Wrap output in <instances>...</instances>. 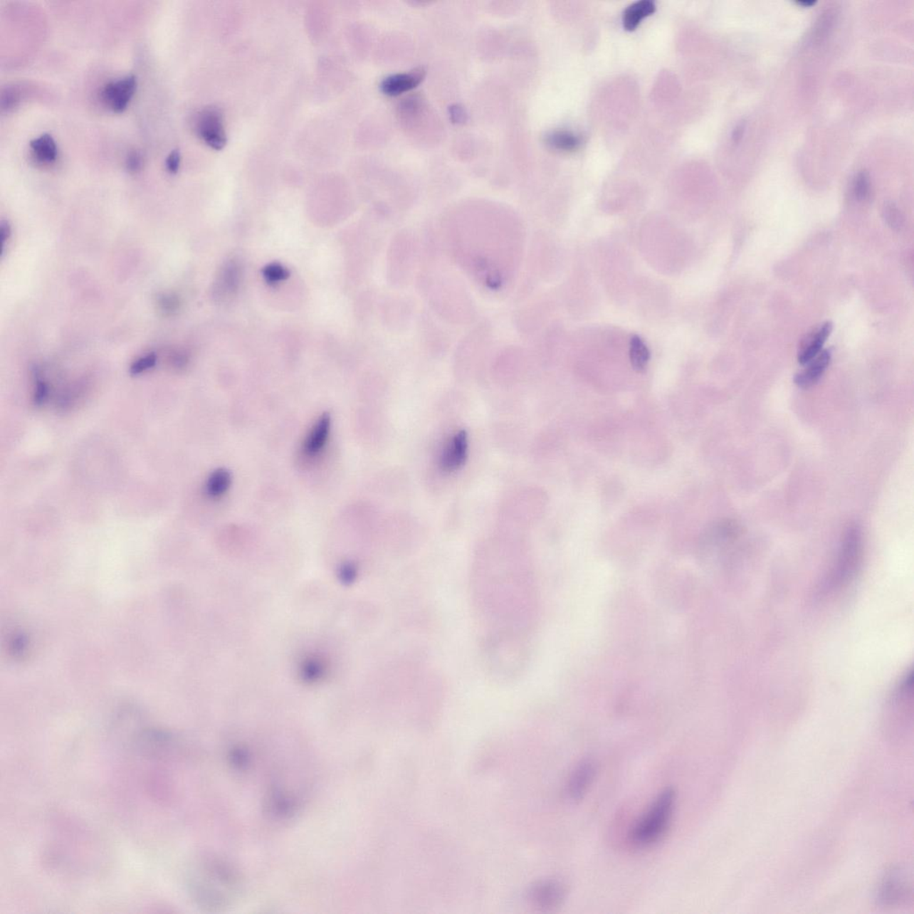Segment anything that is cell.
Returning <instances> with one entry per match:
<instances>
[{
  "label": "cell",
  "instance_id": "14",
  "mask_svg": "<svg viewBox=\"0 0 914 914\" xmlns=\"http://www.w3.org/2000/svg\"><path fill=\"white\" fill-rule=\"evenodd\" d=\"M424 77L423 70H414L409 73H396L383 79L379 88L387 96L396 97L414 89Z\"/></svg>",
  "mask_w": 914,
  "mask_h": 914
},
{
  "label": "cell",
  "instance_id": "26",
  "mask_svg": "<svg viewBox=\"0 0 914 914\" xmlns=\"http://www.w3.org/2000/svg\"><path fill=\"white\" fill-rule=\"evenodd\" d=\"M142 156L139 151H132V152L128 154L127 159H126V167H127L130 172H132V173H136V172H138L142 169Z\"/></svg>",
  "mask_w": 914,
  "mask_h": 914
},
{
  "label": "cell",
  "instance_id": "3",
  "mask_svg": "<svg viewBox=\"0 0 914 914\" xmlns=\"http://www.w3.org/2000/svg\"><path fill=\"white\" fill-rule=\"evenodd\" d=\"M676 801L673 789L667 787L663 790L631 829L632 844L639 847H648L659 842L670 827Z\"/></svg>",
  "mask_w": 914,
  "mask_h": 914
},
{
  "label": "cell",
  "instance_id": "21",
  "mask_svg": "<svg viewBox=\"0 0 914 914\" xmlns=\"http://www.w3.org/2000/svg\"><path fill=\"white\" fill-rule=\"evenodd\" d=\"M51 396V388L48 381L42 377L40 371L33 372V402L38 407L43 406L49 401Z\"/></svg>",
  "mask_w": 914,
  "mask_h": 914
},
{
  "label": "cell",
  "instance_id": "23",
  "mask_svg": "<svg viewBox=\"0 0 914 914\" xmlns=\"http://www.w3.org/2000/svg\"><path fill=\"white\" fill-rule=\"evenodd\" d=\"M157 363V357L156 354H147L146 356L140 357L139 359L133 362L130 367V374L132 375H140L147 371L151 370L156 367Z\"/></svg>",
  "mask_w": 914,
  "mask_h": 914
},
{
  "label": "cell",
  "instance_id": "19",
  "mask_svg": "<svg viewBox=\"0 0 914 914\" xmlns=\"http://www.w3.org/2000/svg\"><path fill=\"white\" fill-rule=\"evenodd\" d=\"M231 484V473L226 469L219 468L210 474L206 483V493L210 498H220L226 493Z\"/></svg>",
  "mask_w": 914,
  "mask_h": 914
},
{
  "label": "cell",
  "instance_id": "22",
  "mask_svg": "<svg viewBox=\"0 0 914 914\" xmlns=\"http://www.w3.org/2000/svg\"><path fill=\"white\" fill-rule=\"evenodd\" d=\"M871 192V180L869 174L866 171L860 172L854 179L853 184V194L857 201H866L869 198Z\"/></svg>",
  "mask_w": 914,
  "mask_h": 914
},
{
  "label": "cell",
  "instance_id": "17",
  "mask_svg": "<svg viewBox=\"0 0 914 914\" xmlns=\"http://www.w3.org/2000/svg\"><path fill=\"white\" fill-rule=\"evenodd\" d=\"M31 149L34 157L42 163L51 164L58 157V147L55 140L48 133L34 139L31 142Z\"/></svg>",
  "mask_w": 914,
  "mask_h": 914
},
{
  "label": "cell",
  "instance_id": "20",
  "mask_svg": "<svg viewBox=\"0 0 914 914\" xmlns=\"http://www.w3.org/2000/svg\"><path fill=\"white\" fill-rule=\"evenodd\" d=\"M650 359V351L645 341L638 335L631 337L630 343V360L632 368L636 372L646 370Z\"/></svg>",
  "mask_w": 914,
  "mask_h": 914
},
{
  "label": "cell",
  "instance_id": "30",
  "mask_svg": "<svg viewBox=\"0 0 914 914\" xmlns=\"http://www.w3.org/2000/svg\"><path fill=\"white\" fill-rule=\"evenodd\" d=\"M10 235H11V228H10V225L9 224L8 221H2V224H1L2 253L4 252L6 241V240L9 241V238H10Z\"/></svg>",
  "mask_w": 914,
  "mask_h": 914
},
{
  "label": "cell",
  "instance_id": "4",
  "mask_svg": "<svg viewBox=\"0 0 914 914\" xmlns=\"http://www.w3.org/2000/svg\"><path fill=\"white\" fill-rule=\"evenodd\" d=\"M862 545L858 532L852 530L843 543L838 562L827 582V589L836 590L849 584L856 576L861 562Z\"/></svg>",
  "mask_w": 914,
  "mask_h": 914
},
{
  "label": "cell",
  "instance_id": "18",
  "mask_svg": "<svg viewBox=\"0 0 914 914\" xmlns=\"http://www.w3.org/2000/svg\"><path fill=\"white\" fill-rule=\"evenodd\" d=\"M546 142L552 149L564 151V152H572L582 146L581 137L567 131L548 133L546 136Z\"/></svg>",
  "mask_w": 914,
  "mask_h": 914
},
{
  "label": "cell",
  "instance_id": "9",
  "mask_svg": "<svg viewBox=\"0 0 914 914\" xmlns=\"http://www.w3.org/2000/svg\"><path fill=\"white\" fill-rule=\"evenodd\" d=\"M468 452V437L461 431L453 435L439 456V466L444 472L451 473L461 468Z\"/></svg>",
  "mask_w": 914,
  "mask_h": 914
},
{
  "label": "cell",
  "instance_id": "28",
  "mask_svg": "<svg viewBox=\"0 0 914 914\" xmlns=\"http://www.w3.org/2000/svg\"><path fill=\"white\" fill-rule=\"evenodd\" d=\"M266 276L270 281H278L284 279V277L287 276V273L283 267L273 266L266 269Z\"/></svg>",
  "mask_w": 914,
  "mask_h": 914
},
{
  "label": "cell",
  "instance_id": "13",
  "mask_svg": "<svg viewBox=\"0 0 914 914\" xmlns=\"http://www.w3.org/2000/svg\"><path fill=\"white\" fill-rule=\"evenodd\" d=\"M831 361V351L822 350L816 357L806 364L803 371L794 376V382L797 387L808 389L816 384L829 367Z\"/></svg>",
  "mask_w": 914,
  "mask_h": 914
},
{
  "label": "cell",
  "instance_id": "16",
  "mask_svg": "<svg viewBox=\"0 0 914 914\" xmlns=\"http://www.w3.org/2000/svg\"><path fill=\"white\" fill-rule=\"evenodd\" d=\"M655 2L651 0H641L629 6L622 16V23L624 29L634 31L643 20L656 11Z\"/></svg>",
  "mask_w": 914,
  "mask_h": 914
},
{
  "label": "cell",
  "instance_id": "1",
  "mask_svg": "<svg viewBox=\"0 0 914 914\" xmlns=\"http://www.w3.org/2000/svg\"><path fill=\"white\" fill-rule=\"evenodd\" d=\"M513 217L451 221L456 258L491 290L508 283L518 267V221Z\"/></svg>",
  "mask_w": 914,
  "mask_h": 914
},
{
  "label": "cell",
  "instance_id": "2",
  "mask_svg": "<svg viewBox=\"0 0 914 914\" xmlns=\"http://www.w3.org/2000/svg\"><path fill=\"white\" fill-rule=\"evenodd\" d=\"M240 886L238 877L228 864L216 859H204L189 870L187 888L196 905L219 908L227 905Z\"/></svg>",
  "mask_w": 914,
  "mask_h": 914
},
{
  "label": "cell",
  "instance_id": "31",
  "mask_svg": "<svg viewBox=\"0 0 914 914\" xmlns=\"http://www.w3.org/2000/svg\"><path fill=\"white\" fill-rule=\"evenodd\" d=\"M744 132H745V125L743 124L737 125V127L735 128L733 135H732V138L735 142H740L742 137H743L744 135Z\"/></svg>",
  "mask_w": 914,
  "mask_h": 914
},
{
  "label": "cell",
  "instance_id": "25",
  "mask_svg": "<svg viewBox=\"0 0 914 914\" xmlns=\"http://www.w3.org/2000/svg\"><path fill=\"white\" fill-rule=\"evenodd\" d=\"M885 220L892 228H900L903 225V217L899 210L894 205H888L884 209Z\"/></svg>",
  "mask_w": 914,
  "mask_h": 914
},
{
  "label": "cell",
  "instance_id": "32",
  "mask_svg": "<svg viewBox=\"0 0 914 914\" xmlns=\"http://www.w3.org/2000/svg\"><path fill=\"white\" fill-rule=\"evenodd\" d=\"M815 3H816V1H799L798 2V4L803 6L804 8H807H807H809V6L814 5Z\"/></svg>",
  "mask_w": 914,
  "mask_h": 914
},
{
  "label": "cell",
  "instance_id": "7",
  "mask_svg": "<svg viewBox=\"0 0 914 914\" xmlns=\"http://www.w3.org/2000/svg\"><path fill=\"white\" fill-rule=\"evenodd\" d=\"M136 89V77L127 75L107 84L102 91V98L111 110L122 112L128 107Z\"/></svg>",
  "mask_w": 914,
  "mask_h": 914
},
{
  "label": "cell",
  "instance_id": "6",
  "mask_svg": "<svg viewBox=\"0 0 914 914\" xmlns=\"http://www.w3.org/2000/svg\"><path fill=\"white\" fill-rule=\"evenodd\" d=\"M196 131L200 138L214 149H223L226 144L223 115L216 107H207L200 112Z\"/></svg>",
  "mask_w": 914,
  "mask_h": 914
},
{
  "label": "cell",
  "instance_id": "24",
  "mask_svg": "<svg viewBox=\"0 0 914 914\" xmlns=\"http://www.w3.org/2000/svg\"><path fill=\"white\" fill-rule=\"evenodd\" d=\"M29 645V639L26 635L16 634L13 636L12 641L9 642V652L15 658H23L27 655Z\"/></svg>",
  "mask_w": 914,
  "mask_h": 914
},
{
  "label": "cell",
  "instance_id": "27",
  "mask_svg": "<svg viewBox=\"0 0 914 914\" xmlns=\"http://www.w3.org/2000/svg\"><path fill=\"white\" fill-rule=\"evenodd\" d=\"M167 171L170 174H177L181 164L180 151L175 149L172 151L167 159Z\"/></svg>",
  "mask_w": 914,
  "mask_h": 914
},
{
  "label": "cell",
  "instance_id": "8",
  "mask_svg": "<svg viewBox=\"0 0 914 914\" xmlns=\"http://www.w3.org/2000/svg\"><path fill=\"white\" fill-rule=\"evenodd\" d=\"M567 893V888L562 882L550 880L541 881L534 886L530 895V900L537 907L551 910L557 908L564 902Z\"/></svg>",
  "mask_w": 914,
  "mask_h": 914
},
{
  "label": "cell",
  "instance_id": "11",
  "mask_svg": "<svg viewBox=\"0 0 914 914\" xmlns=\"http://www.w3.org/2000/svg\"><path fill=\"white\" fill-rule=\"evenodd\" d=\"M908 876L902 869L893 870L885 878L881 889V900L888 905H895L909 898L912 891Z\"/></svg>",
  "mask_w": 914,
  "mask_h": 914
},
{
  "label": "cell",
  "instance_id": "12",
  "mask_svg": "<svg viewBox=\"0 0 914 914\" xmlns=\"http://www.w3.org/2000/svg\"><path fill=\"white\" fill-rule=\"evenodd\" d=\"M833 325L831 322H825L814 332L808 334L806 339L803 340L802 344L798 351L797 360L798 363L806 365L816 357L821 352L826 340H827L832 332Z\"/></svg>",
  "mask_w": 914,
  "mask_h": 914
},
{
  "label": "cell",
  "instance_id": "5",
  "mask_svg": "<svg viewBox=\"0 0 914 914\" xmlns=\"http://www.w3.org/2000/svg\"><path fill=\"white\" fill-rule=\"evenodd\" d=\"M412 234L401 231L396 234L390 253V269L392 270L394 283L401 286L409 280L414 261H416V243Z\"/></svg>",
  "mask_w": 914,
  "mask_h": 914
},
{
  "label": "cell",
  "instance_id": "10",
  "mask_svg": "<svg viewBox=\"0 0 914 914\" xmlns=\"http://www.w3.org/2000/svg\"><path fill=\"white\" fill-rule=\"evenodd\" d=\"M597 774L596 764L587 759L579 762L569 776L567 794L569 799L579 801L588 792Z\"/></svg>",
  "mask_w": 914,
  "mask_h": 914
},
{
  "label": "cell",
  "instance_id": "15",
  "mask_svg": "<svg viewBox=\"0 0 914 914\" xmlns=\"http://www.w3.org/2000/svg\"><path fill=\"white\" fill-rule=\"evenodd\" d=\"M332 427V417L328 413L323 414L311 429L304 442L303 450L305 455L315 456L325 448Z\"/></svg>",
  "mask_w": 914,
  "mask_h": 914
},
{
  "label": "cell",
  "instance_id": "29",
  "mask_svg": "<svg viewBox=\"0 0 914 914\" xmlns=\"http://www.w3.org/2000/svg\"><path fill=\"white\" fill-rule=\"evenodd\" d=\"M160 305L162 311L171 312L177 310L178 308V301L177 298L172 296H164L161 298Z\"/></svg>",
  "mask_w": 914,
  "mask_h": 914
}]
</instances>
